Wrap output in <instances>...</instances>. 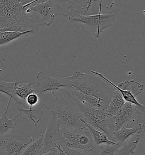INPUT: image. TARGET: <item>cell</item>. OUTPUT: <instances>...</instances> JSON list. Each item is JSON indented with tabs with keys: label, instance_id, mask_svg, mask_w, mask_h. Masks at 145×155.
<instances>
[{
	"label": "cell",
	"instance_id": "cb8c5ba5",
	"mask_svg": "<svg viewBox=\"0 0 145 155\" xmlns=\"http://www.w3.org/2000/svg\"><path fill=\"white\" fill-rule=\"evenodd\" d=\"M16 84L17 82H5L0 80V93L9 96V98L14 100L18 106H21V101L14 94V89Z\"/></svg>",
	"mask_w": 145,
	"mask_h": 155
},
{
	"label": "cell",
	"instance_id": "6da1fadb",
	"mask_svg": "<svg viewBox=\"0 0 145 155\" xmlns=\"http://www.w3.org/2000/svg\"><path fill=\"white\" fill-rule=\"evenodd\" d=\"M30 0H0V31H38L42 26L38 15L24 7Z\"/></svg>",
	"mask_w": 145,
	"mask_h": 155
},
{
	"label": "cell",
	"instance_id": "4fadbf2b",
	"mask_svg": "<svg viewBox=\"0 0 145 155\" xmlns=\"http://www.w3.org/2000/svg\"><path fill=\"white\" fill-rule=\"evenodd\" d=\"M17 137L5 135L0 139V148L4 155H18L30 141Z\"/></svg>",
	"mask_w": 145,
	"mask_h": 155
},
{
	"label": "cell",
	"instance_id": "44dd1931",
	"mask_svg": "<svg viewBox=\"0 0 145 155\" xmlns=\"http://www.w3.org/2000/svg\"><path fill=\"white\" fill-rule=\"evenodd\" d=\"M117 86L122 90L129 91L134 97L140 94L143 89V85L134 80H125L120 82Z\"/></svg>",
	"mask_w": 145,
	"mask_h": 155
},
{
	"label": "cell",
	"instance_id": "e0dca14e",
	"mask_svg": "<svg viewBox=\"0 0 145 155\" xmlns=\"http://www.w3.org/2000/svg\"><path fill=\"white\" fill-rule=\"evenodd\" d=\"M30 141L25 146L18 155H41L43 147V134L36 139L30 137Z\"/></svg>",
	"mask_w": 145,
	"mask_h": 155
},
{
	"label": "cell",
	"instance_id": "f546056e",
	"mask_svg": "<svg viewBox=\"0 0 145 155\" xmlns=\"http://www.w3.org/2000/svg\"><path fill=\"white\" fill-rule=\"evenodd\" d=\"M41 155H60L59 147H57L54 150H50L49 152L42 153Z\"/></svg>",
	"mask_w": 145,
	"mask_h": 155
},
{
	"label": "cell",
	"instance_id": "f1b7e54d",
	"mask_svg": "<svg viewBox=\"0 0 145 155\" xmlns=\"http://www.w3.org/2000/svg\"><path fill=\"white\" fill-rule=\"evenodd\" d=\"M39 96L35 93H32L27 96L26 100L30 107H33L39 102Z\"/></svg>",
	"mask_w": 145,
	"mask_h": 155
},
{
	"label": "cell",
	"instance_id": "484cf974",
	"mask_svg": "<svg viewBox=\"0 0 145 155\" xmlns=\"http://www.w3.org/2000/svg\"><path fill=\"white\" fill-rule=\"evenodd\" d=\"M17 110L21 114L23 113L25 114L27 116V118L30 120V121H31L34 123L35 126H37L40 120L37 117H36L35 115V113L36 111L35 110L33 109L32 107H30L28 109H23L21 106H17Z\"/></svg>",
	"mask_w": 145,
	"mask_h": 155
},
{
	"label": "cell",
	"instance_id": "603a6c76",
	"mask_svg": "<svg viewBox=\"0 0 145 155\" xmlns=\"http://www.w3.org/2000/svg\"><path fill=\"white\" fill-rule=\"evenodd\" d=\"M34 91L31 83L18 84L17 82L14 89V94L20 100H25L27 96L32 93H34Z\"/></svg>",
	"mask_w": 145,
	"mask_h": 155
},
{
	"label": "cell",
	"instance_id": "83f0119b",
	"mask_svg": "<svg viewBox=\"0 0 145 155\" xmlns=\"http://www.w3.org/2000/svg\"><path fill=\"white\" fill-rule=\"evenodd\" d=\"M94 2H96L99 5V13L100 14L102 8H104L107 10H109L112 8L114 5L113 0H92Z\"/></svg>",
	"mask_w": 145,
	"mask_h": 155
},
{
	"label": "cell",
	"instance_id": "277c9868",
	"mask_svg": "<svg viewBox=\"0 0 145 155\" xmlns=\"http://www.w3.org/2000/svg\"><path fill=\"white\" fill-rule=\"evenodd\" d=\"M71 100V99H70ZM79 110L87 123L106 134L111 140L112 134L115 130L114 120L109 116L106 109H98L84 105L79 101L72 99Z\"/></svg>",
	"mask_w": 145,
	"mask_h": 155
},
{
	"label": "cell",
	"instance_id": "d6986e66",
	"mask_svg": "<svg viewBox=\"0 0 145 155\" xmlns=\"http://www.w3.org/2000/svg\"><path fill=\"white\" fill-rule=\"evenodd\" d=\"M11 100V99L9 98V102L8 103L6 109L5 110L4 113L1 115L0 116V139L4 137L5 135H6V134L8 132L10 129L14 128L16 124L17 118L21 114L19 113L12 119H9L7 117V112Z\"/></svg>",
	"mask_w": 145,
	"mask_h": 155
},
{
	"label": "cell",
	"instance_id": "9a60e30c",
	"mask_svg": "<svg viewBox=\"0 0 145 155\" xmlns=\"http://www.w3.org/2000/svg\"><path fill=\"white\" fill-rule=\"evenodd\" d=\"M145 123H139L134 127L127 128L122 126L118 130H116L112 134L111 140L116 143L122 144L128 138L133 135L136 133L145 130Z\"/></svg>",
	"mask_w": 145,
	"mask_h": 155
},
{
	"label": "cell",
	"instance_id": "8fae6325",
	"mask_svg": "<svg viewBox=\"0 0 145 155\" xmlns=\"http://www.w3.org/2000/svg\"><path fill=\"white\" fill-rule=\"evenodd\" d=\"M136 115L138 116L142 115L135 105L125 102L112 117L114 120V128L115 130H118L126 123L134 121Z\"/></svg>",
	"mask_w": 145,
	"mask_h": 155
},
{
	"label": "cell",
	"instance_id": "3957f363",
	"mask_svg": "<svg viewBox=\"0 0 145 155\" xmlns=\"http://www.w3.org/2000/svg\"><path fill=\"white\" fill-rule=\"evenodd\" d=\"M71 102L65 98H59L56 97L55 101L44 104L43 105L45 109L50 110V113L56 115L59 127H86L79 120V118L82 115L74 102L72 100Z\"/></svg>",
	"mask_w": 145,
	"mask_h": 155
},
{
	"label": "cell",
	"instance_id": "9c48e42d",
	"mask_svg": "<svg viewBox=\"0 0 145 155\" xmlns=\"http://www.w3.org/2000/svg\"><path fill=\"white\" fill-rule=\"evenodd\" d=\"M36 94L40 96L43 93L51 91L53 95L56 91L61 88L70 87L69 84V77L60 78L53 77L46 74L43 71H39L36 76Z\"/></svg>",
	"mask_w": 145,
	"mask_h": 155
},
{
	"label": "cell",
	"instance_id": "7a4b0ae2",
	"mask_svg": "<svg viewBox=\"0 0 145 155\" xmlns=\"http://www.w3.org/2000/svg\"><path fill=\"white\" fill-rule=\"evenodd\" d=\"M70 87L82 93L95 97L108 106L113 91L111 86L102 78L95 74L82 73L74 70L72 76H69Z\"/></svg>",
	"mask_w": 145,
	"mask_h": 155
},
{
	"label": "cell",
	"instance_id": "2e32d148",
	"mask_svg": "<svg viewBox=\"0 0 145 155\" xmlns=\"http://www.w3.org/2000/svg\"><path fill=\"white\" fill-rule=\"evenodd\" d=\"M91 74H92L96 75V76H99L100 78H102L103 80H104V81H105L108 84H109L111 87H113V88H114L116 90H117V91H118L121 93V94L122 95L124 100H125V102H129V103H130V104H133V105H135L136 107H137L138 111L140 112V114H142V115H145V106L142 105V104H141L137 100L136 97L133 96L131 93H130L129 91H127L122 90L121 89L119 88L116 84H114L113 82H111L110 80H109V79H108L107 78H105L103 74L100 73V72H98V71H92L91 72Z\"/></svg>",
	"mask_w": 145,
	"mask_h": 155
},
{
	"label": "cell",
	"instance_id": "7402d4cb",
	"mask_svg": "<svg viewBox=\"0 0 145 155\" xmlns=\"http://www.w3.org/2000/svg\"><path fill=\"white\" fill-rule=\"evenodd\" d=\"M32 34H35L32 30L26 31L24 32L18 31H0V46L7 44L19 38L26 37Z\"/></svg>",
	"mask_w": 145,
	"mask_h": 155
},
{
	"label": "cell",
	"instance_id": "d4e9b609",
	"mask_svg": "<svg viewBox=\"0 0 145 155\" xmlns=\"http://www.w3.org/2000/svg\"><path fill=\"white\" fill-rule=\"evenodd\" d=\"M121 144H103L96 146L92 155H114Z\"/></svg>",
	"mask_w": 145,
	"mask_h": 155
},
{
	"label": "cell",
	"instance_id": "5b68a950",
	"mask_svg": "<svg viewBox=\"0 0 145 155\" xmlns=\"http://www.w3.org/2000/svg\"><path fill=\"white\" fill-rule=\"evenodd\" d=\"M60 131L66 142V146L79 149L92 155L96 148L91 132L86 127H60Z\"/></svg>",
	"mask_w": 145,
	"mask_h": 155
},
{
	"label": "cell",
	"instance_id": "4dcf8cb0",
	"mask_svg": "<svg viewBox=\"0 0 145 155\" xmlns=\"http://www.w3.org/2000/svg\"><path fill=\"white\" fill-rule=\"evenodd\" d=\"M59 151H60V155H66L65 154L63 153V152L61 150V148H60V146H59Z\"/></svg>",
	"mask_w": 145,
	"mask_h": 155
},
{
	"label": "cell",
	"instance_id": "30bf717a",
	"mask_svg": "<svg viewBox=\"0 0 145 155\" xmlns=\"http://www.w3.org/2000/svg\"><path fill=\"white\" fill-rule=\"evenodd\" d=\"M28 7L40 17L42 26H49L57 15L52 3L48 0L39 1Z\"/></svg>",
	"mask_w": 145,
	"mask_h": 155
},
{
	"label": "cell",
	"instance_id": "ffe728a7",
	"mask_svg": "<svg viewBox=\"0 0 145 155\" xmlns=\"http://www.w3.org/2000/svg\"><path fill=\"white\" fill-rule=\"evenodd\" d=\"M125 102V101L124 100L121 93L116 89L114 91H113L109 103L106 109L109 116L113 117Z\"/></svg>",
	"mask_w": 145,
	"mask_h": 155
},
{
	"label": "cell",
	"instance_id": "8992f818",
	"mask_svg": "<svg viewBox=\"0 0 145 155\" xmlns=\"http://www.w3.org/2000/svg\"><path fill=\"white\" fill-rule=\"evenodd\" d=\"M68 20L84 25L91 33L95 37L99 38L102 32L109 26L113 25L116 20V15L112 12L107 13L79 15Z\"/></svg>",
	"mask_w": 145,
	"mask_h": 155
},
{
	"label": "cell",
	"instance_id": "5bb4252c",
	"mask_svg": "<svg viewBox=\"0 0 145 155\" xmlns=\"http://www.w3.org/2000/svg\"><path fill=\"white\" fill-rule=\"evenodd\" d=\"M145 130L136 133L124 141L114 155H135L141 138L145 136Z\"/></svg>",
	"mask_w": 145,
	"mask_h": 155
},
{
	"label": "cell",
	"instance_id": "4316f807",
	"mask_svg": "<svg viewBox=\"0 0 145 155\" xmlns=\"http://www.w3.org/2000/svg\"><path fill=\"white\" fill-rule=\"evenodd\" d=\"M63 153L66 155H92L86 152L76 148H70L68 146H60Z\"/></svg>",
	"mask_w": 145,
	"mask_h": 155
},
{
	"label": "cell",
	"instance_id": "ba28073f",
	"mask_svg": "<svg viewBox=\"0 0 145 155\" xmlns=\"http://www.w3.org/2000/svg\"><path fill=\"white\" fill-rule=\"evenodd\" d=\"M50 113L45 133L43 134L42 153L54 150L59 146H66V140L60 131L57 117L54 113Z\"/></svg>",
	"mask_w": 145,
	"mask_h": 155
},
{
	"label": "cell",
	"instance_id": "52a82bcc",
	"mask_svg": "<svg viewBox=\"0 0 145 155\" xmlns=\"http://www.w3.org/2000/svg\"><path fill=\"white\" fill-rule=\"evenodd\" d=\"M45 1V0H39ZM54 6L57 15L67 18L86 15L92 5V0H48Z\"/></svg>",
	"mask_w": 145,
	"mask_h": 155
},
{
	"label": "cell",
	"instance_id": "7c38bea8",
	"mask_svg": "<svg viewBox=\"0 0 145 155\" xmlns=\"http://www.w3.org/2000/svg\"><path fill=\"white\" fill-rule=\"evenodd\" d=\"M59 91L64 93L69 97V99H76L84 105H87L98 109H107L108 106L99 99L82 93L72 87H65L61 88Z\"/></svg>",
	"mask_w": 145,
	"mask_h": 155
},
{
	"label": "cell",
	"instance_id": "ac0fdd59",
	"mask_svg": "<svg viewBox=\"0 0 145 155\" xmlns=\"http://www.w3.org/2000/svg\"><path fill=\"white\" fill-rule=\"evenodd\" d=\"M79 120L85 125V126L91 132L95 146H99L103 144H117L114 142L110 140L109 139L108 137L106 135L105 133H104L103 131H100L97 130L95 127H92V126L86 123L83 116H82L81 117L79 118Z\"/></svg>",
	"mask_w": 145,
	"mask_h": 155
},
{
	"label": "cell",
	"instance_id": "1f68e13d",
	"mask_svg": "<svg viewBox=\"0 0 145 155\" xmlns=\"http://www.w3.org/2000/svg\"><path fill=\"white\" fill-rule=\"evenodd\" d=\"M0 155H4V153H3V152H2V151L1 150V148H0Z\"/></svg>",
	"mask_w": 145,
	"mask_h": 155
}]
</instances>
